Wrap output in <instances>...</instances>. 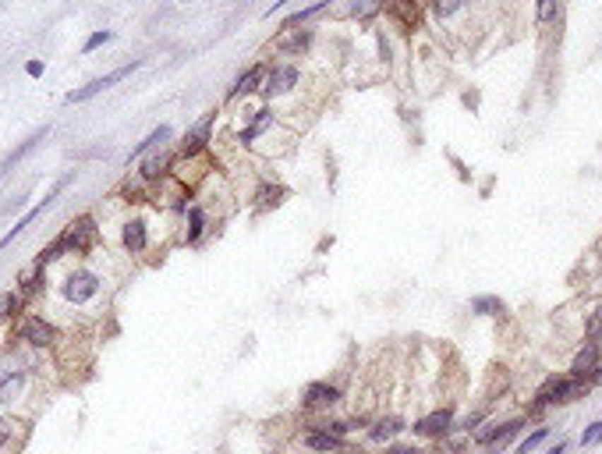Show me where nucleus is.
<instances>
[{
    "label": "nucleus",
    "mask_w": 602,
    "mask_h": 454,
    "mask_svg": "<svg viewBox=\"0 0 602 454\" xmlns=\"http://www.w3.org/2000/svg\"><path fill=\"white\" fill-rule=\"evenodd\" d=\"M93 242H96V220L85 213V216H78V220H71V223H68V231H64V235H61L50 249H43L40 263L47 267V263L61 260L64 252H89V249H93Z\"/></svg>",
    "instance_id": "nucleus-1"
},
{
    "label": "nucleus",
    "mask_w": 602,
    "mask_h": 454,
    "mask_svg": "<svg viewBox=\"0 0 602 454\" xmlns=\"http://www.w3.org/2000/svg\"><path fill=\"white\" fill-rule=\"evenodd\" d=\"M297 82H301V71L294 64H273V68H266V78H262V89L259 93L266 100H280V96L294 93Z\"/></svg>",
    "instance_id": "nucleus-2"
},
{
    "label": "nucleus",
    "mask_w": 602,
    "mask_h": 454,
    "mask_svg": "<svg viewBox=\"0 0 602 454\" xmlns=\"http://www.w3.org/2000/svg\"><path fill=\"white\" fill-rule=\"evenodd\" d=\"M581 390H584V380H577V376H570V380H563V376H549V380H545V387L538 390V401H535V404H563V401L577 397Z\"/></svg>",
    "instance_id": "nucleus-3"
},
{
    "label": "nucleus",
    "mask_w": 602,
    "mask_h": 454,
    "mask_svg": "<svg viewBox=\"0 0 602 454\" xmlns=\"http://www.w3.org/2000/svg\"><path fill=\"white\" fill-rule=\"evenodd\" d=\"M142 61H131V64H124V68H114L110 75H103V78H93L89 86H82V89H75V93H68V103H85V100H93V96H100L103 89H110V86H117L121 78H128L135 68H138Z\"/></svg>",
    "instance_id": "nucleus-4"
},
{
    "label": "nucleus",
    "mask_w": 602,
    "mask_h": 454,
    "mask_svg": "<svg viewBox=\"0 0 602 454\" xmlns=\"http://www.w3.org/2000/svg\"><path fill=\"white\" fill-rule=\"evenodd\" d=\"M64 298L68 302H75V305H85L96 291H100V277L93 274V270H75V274H68V281H64Z\"/></svg>",
    "instance_id": "nucleus-5"
},
{
    "label": "nucleus",
    "mask_w": 602,
    "mask_h": 454,
    "mask_svg": "<svg viewBox=\"0 0 602 454\" xmlns=\"http://www.w3.org/2000/svg\"><path fill=\"white\" fill-rule=\"evenodd\" d=\"M309 43H312V29L283 25V29L276 33V40H273V50L283 54V57H301V54L309 50Z\"/></svg>",
    "instance_id": "nucleus-6"
},
{
    "label": "nucleus",
    "mask_w": 602,
    "mask_h": 454,
    "mask_svg": "<svg viewBox=\"0 0 602 454\" xmlns=\"http://www.w3.org/2000/svg\"><path fill=\"white\" fill-rule=\"evenodd\" d=\"M71 177H75V174H68V177H61V181H57V185H54V192H50V195H47V199H43V202H40V206H33V209H29V213H25V216H22V220H18V223H15V227H11V231H8V235H4V238H0V249H8V245H11V242H15V238H18V235H22V231H25V227H29V223H33V220H40V216H43V213H47V206H50V202H54V199H57V195H61V192H64V188H68V185H71Z\"/></svg>",
    "instance_id": "nucleus-7"
},
{
    "label": "nucleus",
    "mask_w": 602,
    "mask_h": 454,
    "mask_svg": "<svg viewBox=\"0 0 602 454\" xmlns=\"http://www.w3.org/2000/svg\"><path fill=\"white\" fill-rule=\"evenodd\" d=\"M18 337L22 341H29V344H36V348H47V344H54V327L43 320V316H29V320H22V327H18Z\"/></svg>",
    "instance_id": "nucleus-8"
},
{
    "label": "nucleus",
    "mask_w": 602,
    "mask_h": 454,
    "mask_svg": "<svg viewBox=\"0 0 602 454\" xmlns=\"http://www.w3.org/2000/svg\"><path fill=\"white\" fill-rule=\"evenodd\" d=\"M213 121H216V110L206 114L188 135H184V146H181V156H199L206 146H209V132H213Z\"/></svg>",
    "instance_id": "nucleus-9"
},
{
    "label": "nucleus",
    "mask_w": 602,
    "mask_h": 454,
    "mask_svg": "<svg viewBox=\"0 0 602 454\" xmlns=\"http://www.w3.org/2000/svg\"><path fill=\"white\" fill-rule=\"evenodd\" d=\"M305 408H330V404H337L341 401V390L334 387V383H326V380H319V383H309L305 387Z\"/></svg>",
    "instance_id": "nucleus-10"
},
{
    "label": "nucleus",
    "mask_w": 602,
    "mask_h": 454,
    "mask_svg": "<svg viewBox=\"0 0 602 454\" xmlns=\"http://www.w3.org/2000/svg\"><path fill=\"white\" fill-rule=\"evenodd\" d=\"M262 78H266V68L262 64H252L244 75H237L234 78V86H230V93H227V100H241V96H252L255 89H262Z\"/></svg>",
    "instance_id": "nucleus-11"
},
{
    "label": "nucleus",
    "mask_w": 602,
    "mask_h": 454,
    "mask_svg": "<svg viewBox=\"0 0 602 454\" xmlns=\"http://www.w3.org/2000/svg\"><path fill=\"white\" fill-rule=\"evenodd\" d=\"M591 373H598V344L595 341H584V348L574 355V362H570V376H577V380H584V376H591Z\"/></svg>",
    "instance_id": "nucleus-12"
},
{
    "label": "nucleus",
    "mask_w": 602,
    "mask_h": 454,
    "mask_svg": "<svg viewBox=\"0 0 602 454\" xmlns=\"http://www.w3.org/2000/svg\"><path fill=\"white\" fill-rule=\"evenodd\" d=\"M121 245L131 252V256H142L146 245H149V235H146V220H128L124 231H121Z\"/></svg>",
    "instance_id": "nucleus-13"
},
{
    "label": "nucleus",
    "mask_w": 602,
    "mask_h": 454,
    "mask_svg": "<svg viewBox=\"0 0 602 454\" xmlns=\"http://www.w3.org/2000/svg\"><path fill=\"white\" fill-rule=\"evenodd\" d=\"M450 419H454L450 408H436L432 415H425V419L415 422V433H418V436H443V433L450 429Z\"/></svg>",
    "instance_id": "nucleus-14"
},
{
    "label": "nucleus",
    "mask_w": 602,
    "mask_h": 454,
    "mask_svg": "<svg viewBox=\"0 0 602 454\" xmlns=\"http://www.w3.org/2000/svg\"><path fill=\"white\" fill-rule=\"evenodd\" d=\"M305 447H312V450H319V454H337V450H344V440L334 436V433H326V429H319V426H309Z\"/></svg>",
    "instance_id": "nucleus-15"
},
{
    "label": "nucleus",
    "mask_w": 602,
    "mask_h": 454,
    "mask_svg": "<svg viewBox=\"0 0 602 454\" xmlns=\"http://www.w3.org/2000/svg\"><path fill=\"white\" fill-rule=\"evenodd\" d=\"M273 121H276V110H269V107L255 110V114H252V124L241 132V142H244V146H252L255 139H262V135L273 128Z\"/></svg>",
    "instance_id": "nucleus-16"
},
{
    "label": "nucleus",
    "mask_w": 602,
    "mask_h": 454,
    "mask_svg": "<svg viewBox=\"0 0 602 454\" xmlns=\"http://www.w3.org/2000/svg\"><path fill=\"white\" fill-rule=\"evenodd\" d=\"M170 167H174V153H170L167 146H160L153 156H146V163H142V177H146V181H156V177H163Z\"/></svg>",
    "instance_id": "nucleus-17"
},
{
    "label": "nucleus",
    "mask_w": 602,
    "mask_h": 454,
    "mask_svg": "<svg viewBox=\"0 0 602 454\" xmlns=\"http://www.w3.org/2000/svg\"><path fill=\"white\" fill-rule=\"evenodd\" d=\"M47 132H50V128H40V132H36L33 139H25V142H22L18 149H11V153H8L4 160H0V177H4V174H8V170H11V167H15L18 160H25V156H29V153H33V149H36V146H40V142L47 139Z\"/></svg>",
    "instance_id": "nucleus-18"
},
{
    "label": "nucleus",
    "mask_w": 602,
    "mask_h": 454,
    "mask_svg": "<svg viewBox=\"0 0 602 454\" xmlns=\"http://www.w3.org/2000/svg\"><path fill=\"white\" fill-rule=\"evenodd\" d=\"M170 135H174V132H170V124H160V128H153V132H149V135H146V139H142V142H138V146L128 153V163H131V160H138V156H142V153H149V149H160V146H167V142H170Z\"/></svg>",
    "instance_id": "nucleus-19"
},
{
    "label": "nucleus",
    "mask_w": 602,
    "mask_h": 454,
    "mask_svg": "<svg viewBox=\"0 0 602 454\" xmlns=\"http://www.w3.org/2000/svg\"><path fill=\"white\" fill-rule=\"evenodd\" d=\"M202 235H206V209H202V206H191V209H188V235H184V238L195 245Z\"/></svg>",
    "instance_id": "nucleus-20"
},
{
    "label": "nucleus",
    "mask_w": 602,
    "mask_h": 454,
    "mask_svg": "<svg viewBox=\"0 0 602 454\" xmlns=\"http://www.w3.org/2000/svg\"><path fill=\"white\" fill-rule=\"evenodd\" d=\"M18 284H22V291H36V288L43 284V263L36 260L33 267H25V270L18 274Z\"/></svg>",
    "instance_id": "nucleus-21"
},
{
    "label": "nucleus",
    "mask_w": 602,
    "mask_h": 454,
    "mask_svg": "<svg viewBox=\"0 0 602 454\" xmlns=\"http://www.w3.org/2000/svg\"><path fill=\"white\" fill-rule=\"evenodd\" d=\"M471 309H475V313H482V316H500V313H503V302H500V298L482 295V298H475V302H471Z\"/></svg>",
    "instance_id": "nucleus-22"
},
{
    "label": "nucleus",
    "mask_w": 602,
    "mask_h": 454,
    "mask_svg": "<svg viewBox=\"0 0 602 454\" xmlns=\"http://www.w3.org/2000/svg\"><path fill=\"white\" fill-rule=\"evenodd\" d=\"M545 436H549V429H545V426H538L535 433H528V436H524V440L517 443V454H531V450H535V447H538V443H542Z\"/></svg>",
    "instance_id": "nucleus-23"
},
{
    "label": "nucleus",
    "mask_w": 602,
    "mask_h": 454,
    "mask_svg": "<svg viewBox=\"0 0 602 454\" xmlns=\"http://www.w3.org/2000/svg\"><path fill=\"white\" fill-rule=\"evenodd\" d=\"M376 11H379V0H355V4H351L355 18H372Z\"/></svg>",
    "instance_id": "nucleus-24"
},
{
    "label": "nucleus",
    "mask_w": 602,
    "mask_h": 454,
    "mask_svg": "<svg viewBox=\"0 0 602 454\" xmlns=\"http://www.w3.org/2000/svg\"><path fill=\"white\" fill-rule=\"evenodd\" d=\"M110 40H114V33H110V29H100V33H93V36L85 40V47H82V50H85V54H93L96 47H103V43H110Z\"/></svg>",
    "instance_id": "nucleus-25"
},
{
    "label": "nucleus",
    "mask_w": 602,
    "mask_h": 454,
    "mask_svg": "<svg viewBox=\"0 0 602 454\" xmlns=\"http://www.w3.org/2000/svg\"><path fill=\"white\" fill-rule=\"evenodd\" d=\"M397 429H401V422H397V419H390V422H379V426L372 429V440H390Z\"/></svg>",
    "instance_id": "nucleus-26"
},
{
    "label": "nucleus",
    "mask_w": 602,
    "mask_h": 454,
    "mask_svg": "<svg viewBox=\"0 0 602 454\" xmlns=\"http://www.w3.org/2000/svg\"><path fill=\"white\" fill-rule=\"evenodd\" d=\"M598 440H602V419L591 422V426L581 433V447H591V443H598Z\"/></svg>",
    "instance_id": "nucleus-27"
},
{
    "label": "nucleus",
    "mask_w": 602,
    "mask_h": 454,
    "mask_svg": "<svg viewBox=\"0 0 602 454\" xmlns=\"http://www.w3.org/2000/svg\"><path fill=\"white\" fill-rule=\"evenodd\" d=\"M602 337V305L591 313V320H588V341H598Z\"/></svg>",
    "instance_id": "nucleus-28"
},
{
    "label": "nucleus",
    "mask_w": 602,
    "mask_h": 454,
    "mask_svg": "<svg viewBox=\"0 0 602 454\" xmlns=\"http://www.w3.org/2000/svg\"><path fill=\"white\" fill-rule=\"evenodd\" d=\"M461 4H464V0H436V15H439V18H450Z\"/></svg>",
    "instance_id": "nucleus-29"
},
{
    "label": "nucleus",
    "mask_w": 602,
    "mask_h": 454,
    "mask_svg": "<svg viewBox=\"0 0 602 454\" xmlns=\"http://www.w3.org/2000/svg\"><path fill=\"white\" fill-rule=\"evenodd\" d=\"M280 195H283V188H269V185H266V188L259 192V199H262V209H266V206H276V202H280Z\"/></svg>",
    "instance_id": "nucleus-30"
},
{
    "label": "nucleus",
    "mask_w": 602,
    "mask_h": 454,
    "mask_svg": "<svg viewBox=\"0 0 602 454\" xmlns=\"http://www.w3.org/2000/svg\"><path fill=\"white\" fill-rule=\"evenodd\" d=\"M18 309H22V295L18 291L4 295V316H18Z\"/></svg>",
    "instance_id": "nucleus-31"
},
{
    "label": "nucleus",
    "mask_w": 602,
    "mask_h": 454,
    "mask_svg": "<svg viewBox=\"0 0 602 454\" xmlns=\"http://www.w3.org/2000/svg\"><path fill=\"white\" fill-rule=\"evenodd\" d=\"M556 15V0H538V22H553Z\"/></svg>",
    "instance_id": "nucleus-32"
},
{
    "label": "nucleus",
    "mask_w": 602,
    "mask_h": 454,
    "mask_svg": "<svg viewBox=\"0 0 602 454\" xmlns=\"http://www.w3.org/2000/svg\"><path fill=\"white\" fill-rule=\"evenodd\" d=\"M25 75H29V78H40V75H43V61H29V64H25Z\"/></svg>",
    "instance_id": "nucleus-33"
},
{
    "label": "nucleus",
    "mask_w": 602,
    "mask_h": 454,
    "mask_svg": "<svg viewBox=\"0 0 602 454\" xmlns=\"http://www.w3.org/2000/svg\"><path fill=\"white\" fill-rule=\"evenodd\" d=\"M8 440H11V426H8L4 419H0V447H4Z\"/></svg>",
    "instance_id": "nucleus-34"
},
{
    "label": "nucleus",
    "mask_w": 602,
    "mask_h": 454,
    "mask_svg": "<svg viewBox=\"0 0 602 454\" xmlns=\"http://www.w3.org/2000/svg\"><path fill=\"white\" fill-rule=\"evenodd\" d=\"M563 450H567V440H556V443H553L545 454H563Z\"/></svg>",
    "instance_id": "nucleus-35"
},
{
    "label": "nucleus",
    "mask_w": 602,
    "mask_h": 454,
    "mask_svg": "<svg viewBox=\"0 0 602 454\" xmlns=\"http://www.w3.org/2000/svg\"><path fill=\"white\" fill-rule=\"evenodd\" d=\"M390 454H418L415 447H404V450H390Z\"/></svg>",
    "instance_id": "nucleus-36"
}]
</instances>
